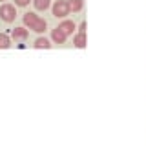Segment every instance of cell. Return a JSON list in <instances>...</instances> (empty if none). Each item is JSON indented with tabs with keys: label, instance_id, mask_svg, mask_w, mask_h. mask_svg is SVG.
<instances>
[{
	"label": "cell",
	"instance_id": "1",
	"mask_svg": "<svg viewBox=\"0 0 146 146\" xmlns=\"http://www.w3.org/2000/svg\"><path fill=\"white\" fill-rule=\"evenodd\" d=\"M24 24L29 27L31 31H36V33H44L46 27H48V22L44 18H40L35 13H26L24 15Z\"/></svg>",
	"mask_w": 146,
	"mask_h": 146
},
{
	"label": "cell",
	"instance_id": "2",
	"mask_svg": "<svg viewBox=\"0 0 146 146\" xmlns=\"http://www.w3.org/2000/svg\"><path fill=\"white\" fill-rule=\"evenodd\" d=\"M51 11H53V17H57V18H64V17L70 15L71 9H70V4H68V0H57V2L53 4Z\"/></svg>",
	"mask_w": 146,
	"mask_h": 146
},
{
	"label": "cell",
	"instance_id": "3",
	"mask_svg": "<svg viewBox=\"0 0 146 146\" xmlns=\"http://www.w3.org/2000/svg\"><path fill=\"white\" fill-rule=\"evenodd\" d=\"M17 17V9L13 4H4V6H0V18H2L4 22H13Z\"/></svg>",
	"mask_w": 146,
	"mask_h": 146
},
{
	"label": "cell",
	"instance_id": "4",
	"mask_svg": "<svg viewBox=\"0 0 146 146\" xmlns=\"http://www.w3.org/2000/svg\"><path fill=\"white\" fill-rule=\"evenodd\" d=\"M66 36H68V35L64 33L60 27H55V29L51 31V38H53L55 44H64V42H66Z\"/></svg>",
	"mask_w": 146,
	"mask_h": 146
},
{
	"label": "cell",
	"instance_id": "5",
	"mask_svg": "<svg viewBox=\"0 0 146 146\" xmlns=\"http://www.w3.org/2000/svg\"><path fill=\"white\" fill-rule=\"evenodd\" d=\"M27 35H29V33H27L26 27H15V29H13V38H15V40H20V42H22V40L27 38Z\"/></svg>",
	"mask_w": 146,
	"mask_h": 146
},
{
	"label": "cell",
	"instance_id": "6",
	"mask_svg": "<svg viewBox=\"0 0 146 146\" xmlns=\"http://www.w3.org/2000/svg\"><path fill=\"white\" fill-rule=\"evenodd\" d=\"M58 27L64 31L66 35H71L73 33V29H75V22H71V20H64V22H60L58 24Z\"/></svg>",
	"mask_w": 146,
	"mask_h": 146
},
{
	"label": "cell",
	"instance_id": "7",
	"mask_svg": "<svg viewBox=\"0 0 146 146\" xmlns=\"http://www.w3.org/2000/svg\"><path fill=\"white\" fill-rule=\"evenodd\" d=\"M68 4H70V9L73 13H79L84 7V0H68Z\"/></svg>",
	"mask_w": 146,
	"mask_h": 146
},
{
	"label": "cell",
	"instance_id": "8",
	"mask_svg": "<svg viewBox=\"0 0 146 146\" xmlns=\"http://www.w3.org/2000/svg\"><path fill=\"white\" fill-rule=\"evenodd\" d=\"M35 48L36 49H49V48H51V44H49V40L48 38H46V36H38V38H36L35 40Z\"/></svg>",
	"mask_w": 146,
	"mask_h": 146
},
{
	"label": "cell",
	"instance_id": "9",
	"mask_svg": "<svg viewBox=\"0 0 146 146\" xmlns=\"http://www.w3.org/2000/svg\"><path fill=\"white\" fill-rule=\"evenodd\" d=\"M73 44L77 46V48H84L86 46V33H77L75 36H73Z\"/></svg>",
	"mask_w": 146,
	"mask_h": 146
},
{
	"label": "cell",
	"instance_id": "10",
	"mask_svg": "<svg viewBox=\"0 0 146 146\" xmlns=\"http://www.w3.org/2000/svg\"><path fill=\"white\" fill-rule=\"evenodd\" d=\"M33 4H35L36 11H46V9L51 6V2H49V0H33Z\"/></svg>",
	"mask_w": 146,
	"mask_h": 146
},
{
	"label": "cell",
	"instance_id": "11",
	"mask_svg": "<svg viewBox=\"0 0 146 146\" xmlns=\"http://www.w3.org/2000/svg\"><path fill=\"white\" fill-rule=\"evenodd\" d=\"M9 46H11V38H9L6 33H0V48L6 49V48H9Z\"/></svg>",
	"mask_w": 146,
	"mask_h": 146
},
{
	"label": "cell",
	"instance_id": "12",
	"mask_svg": "<svg viewBox=\"0 0 146 146\" xmlns=\"http://www.w3.org/2000/svg\"><path fill=\"white\" fill-rule=\"evenodd\" d=\"M31 0H15V6H20V7H26Z\"/></svg>",
	"mask_w": 146,
	"mask_h": 146
},
{
	"label": "cell",
	"instance_id": "13",
	"mask_svg": "<svg viewBox=\"0 0 146 146\" xmlns=\"http://www.w3.org/2000/svg\"><path fill=\"white\" fill-rule=\"evenodd\" d=\"M79 31H80V33H86V22H80V26H79Z\"/></svg>",
	"mask_w": 146,
	"mask_h": 146
},
{
	"label": "cell",
	"instance_id": "14",
	"mask_svg": "<svg viewBox=\"0 0 146 146\" xmlns=\"http://www.w3.org/2000/svg\"><path fill=\"white\" fill-rule=\"evenodd\" d=\"M0 2H4V0H0Z\"/></svg>",
	"mask_w": 146,
	"mask_h": 146
}]
</instances>
